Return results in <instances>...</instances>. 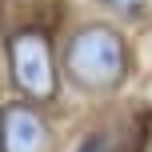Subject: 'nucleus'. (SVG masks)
<instances>
[{
  "label": "nucleus",
  "mask_w": 152,
  "mask_h": 152,
  "mask_svg": "<svg viewBox=\"0 0 152 152\" xmlns=\"http://www.w3.org/2000/svg\"><path fill=\"white\" fill-rule=\"evenodd\" d=\"M64 72L80 92H112L128 72V48L120 32L104 24H84L64 44Z\"/></svg>",
  "instance_id": "obj_1"
},
{
  "label": "nucleus",
  "mask_w": 152,
  "mask_h": 152,
  "mask_svg": "<svg viewBox=\"0 0 152 152\" xmlns=\"http://www.w3.org/2000/svg\"><path fill=\"white\" fill-rule=\"evenodd\" d=\"M96 4H104V8H112V12H120V16H136L140 8L148 4V0H96Z\"/></svg>",
  "instance_id": "obj_5"
},
{
  "label": "nucleus",
  "mask_w": 152,
  "mask_h": 152,
  "mask_svg": "<svg viewBox=\"0 0 152 152\" xmlns=\"http://www.w3.org/2000/svg\"><path fill=\"white\" fill-rule=\"evenodd\" d=\"M8 68H12V84L20 88V96L28 104H48L60 88L52 40L36 24H20L8 36Z\"/></svg>",
  "instance_id": "obj_2"
},
{
  "label": "nucleus",
  "mask_w": 152,
  "mask_h": 152,
  "mask_svg": "<svg viewBox=\"0 0 152 152\" xmlns=\"http://www.w3.org/2000/svg\"><path fill=\"white\" fill-rule=\"evenodd\" d=\"M0 152H48V124L28 100L0 108Z\"/></svg>",
  "instance_id": "obj_3"
},
{
  "label": "nucleus",
  "mask_w": 152,
  "mask_h": 152,
  "mask_svg": "<svg viewBox=\"0 0 152 152\" xmlns=\"http://www.w3.org/2000/svg\"><path fill=\"white\" fill-rule=\"evenodd\" d=\"M76 152H116V144H112L108 132H92V136H84L76 144Z\"/></svg>",
  "instance_id": "obj_4"
}]
</instances>
